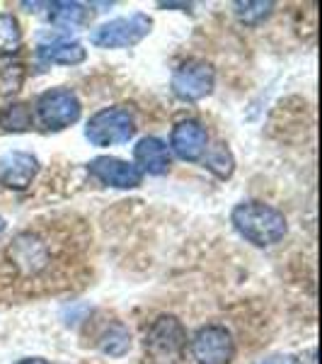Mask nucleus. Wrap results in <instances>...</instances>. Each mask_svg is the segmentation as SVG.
Wrapping results in <instances>:
<instances>
[{
	"mask_svg": "<svg viewBox=\"0 0 322 364\" xmlns=\"http://www.w3.org/2000/svg\"><path fill=\"white\" fill-rule=\"evenodd\" d=\"M233 228L257 248H272L289 233L284 211L265 202H240L231 214Z\"/></svg>",
	"mask_w": 322,
	"mask_h": 364,
	"instance_id": "obj_1",
	"label": "nucleus"
},
{
	"mask_svg": "<svg viewBox=\"0 0 322 364\" xmlns=\"http://www.w3.org/2000/svg\"><path fill=\"white\" fill-rule=\"evenodd\" d=\"M133 136H136V117L124 105L99 109L85 124V139L97 149L128 144Z\"/></svg>",
	"mask_w": 322,
	"mask_h": 364,
	"instance_id": "obj_2",
	"label": "nucleus"
},
{
	"mask_svg": "<svg viewBox=\"0 0 322 364\" xmlns=\"http://www.w3.org/2000/svg\"><path fill=\"white\" fill-rule=\"evenodd\" d=\"M153 32V17L145 13H133L128 17H114L97 29H92L90 42L97 49H128L143 42Z\"/></svg>",
	"mask_w": 322,
	"mask_h": 364,
	"instance_id": "obj_3",
	"label": "nucleus"
},
{
	"mask_svg": "<svg viewBox=\"0 0 322 364\" xmlns=\"http://www.w3.org/2000/svg\"><path fill=\"white\" fill-rule=\"evenodd\" d=\"M216 85V70L204 58H187L172 70L170 87L172 95L182 102H199V100L209 97Z\"/></svg>",
	"mask_w": 322,
	"mask_h": 364,
	"instance_id": "obj_4",
	"label": "nucleus"
},
{
	"mask_svg": "<svg viewBox=\"0 0 322 364\" xmlns=\"http://www.w3.org/2000/svg\"><path fill=\"white\" fill-rule=\"evenodd\" d=\"M37 117L49 132H63L73 127L83 114L80 97L68 87H51L37 97Z\"/></svg>",
	"mask_w": 322,
	"mask_h": 364,
	"instance_id": "obj_5",
	"label": "nucleus"
},
{
	"mask_svg": "<svg viewBox=\"0 0 322 364\" xmlns=\"http://www.w3.org/2000/svg\"><path fill=\"white\" fill-rule=\"evenodd\" d=\"M191 355L199 364H231L235 360V340L226 326L209 323L191 338Z\"/></svg>",
	"mask_w": 322,
	"mask_h": 364,
	"instance_id": "obj_6",
	"label": "nucleus"
},
{
	"mask_svg": "<svg viewBox=\"0 0 322 364\" xmlns=\"http://www.w3.org/2000/svg\"><path fill=\"white\" fill-rule=\"evenodd\" d=\"M187 348V328L177 316L162 314L145 333V350L153 357H177Z\"/></svg>",
	"mask_w": 322,
	"mask_h": 364,
	"instance_id": "obj_7",
	"label": "nucleus"
},
{
	"mask_svg": "<svg viewBox=\"0 0 322 364\" xmlns=\"http://www.w3.org/2000/svg\"><path fill=\"white\" fill-rule=\"evenodd\" d=\"M10 255H13V267L25 277H37L39 272H44L51 262V250L46 245V240H42L37 233L25 231L20 233L13 245H10Z\"/></svg>",
	"mask_w": 322,
	"mask_h": 364,
	"instance_id": "obj_8",
	"label": "nucleus"
},
{
	"mask_svg": "<svg viewBox=\"0 0 322 364\" xmlns=\"http://www.w3.org/2000/svg\"><path fill=\"white\" fill-rule=\"evenodd\" d=\"M87 173L102 185L114 190H136L143 182V173L128 161H121L116 156H97L87 163Z\"/></svg>",
	"mask_w": 322,
	"mask_h": 364,
	"instance_id": "obj_9",
	"label": "nucleus"
},
{
	"mask_svg": "<svg viewBox=\"0 0 322 364\" xmlns=\"http://www.w3.org/2000/svg\"><path fill=\"white\" fill-rule=\"evenodd\" d=\"M170 151L187 163H196L201 161L204 154L209 149V132L201 122L196 119H182L172 127L170 134Z\"/></svg>",
	"mask_w": 322,
	"mask_h": 364,
	"instance_id": "obj_10",
	"label": "nucleus"
},
{
	"mask_svg": "<svg viewBox=\"0 0 322 364\" xmlns=\"http://www.w3.org/2000/svg\"><path fill=\"white\" fill-rule=\"evenodd\" d=\"M39 173L37 156L25 154V151H10V154L0 156V182L8 190L25 192L34 182Z\"/></svg>",
	"mask_w": 322,
	"mask_h": 364,
	"instance_id": "obj_11",
	"label": "nucleus"
},
{
	"mask_svg": "<svg viewBox=\"0 0 322 364\" xmlns=\"http://www.w3.org/2000/svg\"><path fill=\"white\" fill-rule=\"evenodd\" d=\"M133 166H136L143 175H165L170 166H172V156H170V149L162 139L157 136H143L133 146Z\"/></svg>",
	"mask_w": 322,
	"mask_h": 364,
	"instance_id": "obj_12",
	"label": "nucleus"
},
{
	"mask_svg": "<svg viewBox=\"0 0 322 364\" xmlns=\"http://www.w3.org/2000/svg\"><path fill=\"white\" fill-rule=\"evenodd\" d=\"M37 56L42 63H56V66H78L87 58V49L75 39H68L63 34H54L49 39H42L37 49Z\"/></svg>",
	"mask_w": 322,
	"mask_h": 364,
	"instance_id": "obj_13",
	"label": "nucleus"
},
{
	"mask_svg": "<svg viewBox=\"0 0 322 364\" xmlns=\"http://www.w3.org/2000/svg\"><path fill=\"white\" fill-rule=\"evenodd\" d=\"M204 168L209 170V173H213L218 180H228L233 178V173H235V158H233L231 149L221 141V144L216 146H209L206 154L201 158Z\"/></svg>",
	"mask_w": 322,
	"mask_h": 364,
	"instance_id": "obj_14",
	"label": "nucleus"
},
{
	"mask_svg": "<svg viewBox=\"0 0 322 364\" xmlns=\"http://www.w3.org/2000/svg\"><path fill=\"white\" fill-rule=\"evenodd\" d=\"M34 127V114L27 102H13L0 109V129L3 132L22 134Z\"/></svg>",
	"mask_w": 322,
	"mask_h": 364,
	"instance_id": "obj_15",
	"label": "nucleus"
},
{
	"mask_svg": "<svg viewBox=\"0 0 322 364\" xmlns=\"http://www.w3.org/2000/svg\"><path fill=\"white\" fill-rule=\"evenodd\" d=\"M51 22L58 27H80L87 22L90 10L83 3H46Z\"/></svg>",
	"mask_w": 322,
	"mask_h": 364,
	"instance_id": "obj_16",
	"label": "nucleus"
},
{
	"mask_svg": "<svg viewBox=\"0 0 322 364\" xmlns=\"http://www.w3.org/2000/svg\"><path fill=\"white\" fill-rule=\"evenodd\" d=\"M233 8H235V17L245 27H260L274 13L277 3H272V0H245V3H235Z\"/></svg>",
	"mask_w": 322,
	"mask_h": 364,
	"instance_id": "obj_17",
	"label": "nucleus"
},
{
	"mask_svg": "<svg viewBox=\"0 0 322 364\" xmlns=\"http://www.w3.org/2000/svg\"><path fill=\"white\" fill-rule=\"evenodd\" d=\"M22 49L20 20L10 13H0V56H13Z\"/></svg>",
	"mask_w": 322,
	"mask_h": 364,
	"instance_id": "obj_18",
	"label": "nucleus"
},
{
	"mask_svg": "<svg viewBox=\"0 0 322 364\" xmlns=\"http://www.w3.org/2000/svg\"><path fill=\"white\" fill-rule=\"evenodd\" d=\"M128 348H131V333L126 331L121 323H114L112 328L104 331V336L99 338V350L109 357H121L126 355Z\"/></svg>",
	"mask_w": 322,
	"mask_h": 364,
	"instance_id": "obj_19",
	"label": "nucleus"
},
{
	"mask_svg": "<svg viewBox=\"0 0 322 364\" xmlns=\"http://www.w3.org/2000/svg\"><path fill=\"white\" fill-rule=\"evenodd\" d=\"M25 66L17 61H8L0 66V92H17L25 83Z\"/></svg>",
	"mask_w": 322,
	"mask_h": 364,
	"instance_id": "obj_20",
	"label": "nucleus"
},
{
	"mask_svg": "<svg viewBox=\"0 0 322 364\" xmlns=\"http://www.w3.org/2000/svg\"><path fill=\"white\" fill-rule=\"evenodd\" d=\"M260 364H296V360L289 355H274V357H267V360Z\"/></svg>",
	"mask_w": 322,
	"mask_h": 364,
	"instance_id": "obj_21",
	"label": "nucleus"
},
{
	"mask_svg": "<svg viewBox=\"0 0 322 364\" xmlns=\"http://www.w3.org/2000/svg\"><path fill=\"white\" fill-rule=\"evenodd\" d=\"M17 364H49V362L42 360V357H27V360H20Z\"/></svg>",
	"mask_w": 322,
	"mask_h": 364,
	"instance_id": "obj_22",
	"label": "nucleus"
},
{
	"mask_svg": "<svg viewBox=\"0 0 322 364\" xmlns=\"http://www.w3.org/2000/svg\"><path fill=\"white\" fill-rule=\"evenodd\" d=\"M160 8H174L172 3H160ZM177 8H189V5H184V3H179Z\"/></svg>",
	"mask_w": 322,
	"mask_h": 364,
	"instance_id": "obj_23",
	"label": "nucleus"
},
{
	"mask_svg": "<svg viewBox=\"0 0 322 364\" xmlns=\"http://www.w3.org/2000/svg\"><path fill=\"white\" fill-rule=\"evenodd\" d=\"M5 226H8V224H5V219H3V216H0V236H3V233H5Z\"/></svg>",
	"mask_w": 322,
	"mask_h": 364,
	"instance_id": "obj_24",
	"label": "nucleus"
}]
</instances>
